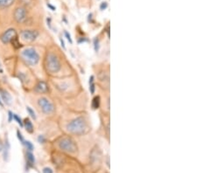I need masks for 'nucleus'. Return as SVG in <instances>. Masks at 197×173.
I'll return each instance as SVG.
<instances>
[{"label": "nucleus", "instance_id": "nucleus-1", "mask_svg": "<svg viewBox=\"0 0 197 173\" xmlns=\"http://www.w3.org/2000/svg\"><path fill=\"white\" fill-rule=\"evenodd\" d=\"M67 129L70 133L80 136L86 133L88 127H87V123L83 117H78L69 122L67 126Z\"/></svg>", "mask_w": 197, "mask_h": 173}, {"label": "nucleus", "instance_id": "nucleus-2", "mask_svg": "<svg viewBox=\"0 0 197 173\" xmlns=\"http://www.w3.org/2000/svg\"><path fill=\"white\" fill-rule=\"evenodd\" d=\"M21 57H22L23 61H25L27 65H30V66L37 65L38 62L40 61L39 53L36 52L35 49H33L32 47L26 48L21 52Z\"/></svg>", "mask_w": 197, "mask_h": 173}, {"label": "nucleus", "instance_id": "nucleus-3", "mask_svg": "<svg viewBox=\"0 0 197 173\" xmlns=\"http://www.w3.org/2000/svg\"><path fill=\"white\" fill-rule=\"evenodd\" d=\"M46 68L47 71L50 73H58L61 69V62L59 61L58 57L54 55L53 53H49L47 56L46 60Z\"/></svg>", "mask_w": 197, "mask_h": 173}, {"label": "nucleus", "instance_id": "nucleus-4", "mask_svg": "<svg viewBox=\"0 0 197 173\" xmlns=\"http://www.w3.org/2000/svg\"><path fill=\"white\" fill-rule=\"evenodd\" d=\"M59 147L63 151L68 153H74L77 151V146L74 141L69 137H63L59 142Z\"/></svg>", "mask_w": 197, "mask_h": 173}, {"label": "nucleus", "instance_id": "nucleus-5", "mask_svg": "<svg viewBox=\"0 0 197 173\" xmlns=\"http://www.w3.org/2000/svg\"><path fill=\"white\" fill-rule=\"evenodd\" d=\"M38 104H39L40 108L41 109L42 111L45 114H47V115H50V114L54 112L53 104L48 99H47L45 97L40 98L39 101H38Z\"/></svg>", "mask_w": 197, "mask_h": 173}, {"label": "nucleus", "instance_id": "nucleus-6", "mask_svg": "<svg viewBox=\"0 0 197 173\" xmlns=\"http://www.w3.org/2000/svg\"><path fill=\"white\" fill-rule=\"evenodd\" d=\"M21 39L26 42H32L39 36V32L34 30H25L21 31Z\"/></svg>", "mask_w": 197, "mask_h": 173}, {"label": "nucleus", "instance_id": "nucleus-7", "mask_svg": "<svg viewBox=\"0 0 197 173\" xmlns=\"http://www.w3.org/2000/svg\"><path fill=\"white\" fill-rule=\"evenodd\" d=\"M15 38H17V31L15 29H8L6 31H5L1 37H0V40L2 41L4 44H8L13 40Z\"/></svg>", "mask_w": 197, "mask_h": 173}, {"label": "nucleus", "instance_id": "nucleus-8", "mask_svg": "<svg viewBox=\"0 0 197 173\" xmlns=\"http://www.w3.org/2000/svg\"><path fill=\"white\" fill-rule=\"evenodd\" d=\"M14 19L17 23L19 24H22L27 19V13H26V10L24 7H18L16 8V10L14 11Z\"/></svg>", "mask_w": 197, "mask_h": 173}, {"label": "nucleus", "instance_id": "nucleus-9", "mask_svg": "<svg viewBox=\"0 0 197 173\" xmlns=\"http://www.w3.org/2000/svg\"><path fill=\"white\" fill-rule=\"evenodd\" d=\"M47 90H48L47 84L45 82H42V81L38 82V84L35 87V91L37 93H40V94H44V93L47 92Z\"/></svg>", "mask_w": 197, "mask_h": 173}, {"label": "nucleus", "instance_id": "nucleus-10", "mask_svg": "<svg viewBox=\"0 0 197 173\" xmlns=\"http://www.w3.org/2000/svg\"><path fill=\"white\" fill-rule=\"evenodd\" d=\"M0 95H1V97H2V99H3V101L5 103H6L7 105H9L11 103V94H9V92H7L6 90H5V89H2V88H0Z\"/></svg>", "mask_w": 197, "mask_h": 173}, {"label": "nucleus", "instance_id": "nucleus-11", "mask_svg": "<svg viewBox=\"0 0 197 173\" xmlns=\"http://www.w3.org/2000/svg\"><path fill=\"white\" fill-rule=\"evenodd\" d=\"M23 124H24V127H25V129H26V130L27 132H33V130H34V129H33V125H32V122L30 121V119H28V118L25 119Z\"/></svg>", "mask_w": 197, "mask_h": 173}, {"label": "nucleus", "instance_id": "nucleus-12", "mask_svg": "<svg viewBox=\"0 0 197 173\" xmlns=\"http://www.w3.org/2000/svg\"><path fill=\"white\" fill-rule=\"evenodd\" d=\"M14 1L15 0H0V9L10 7L11 5H12Z\"/></svg>", "mask_w": 197, "mask_h": 173}, {"label": "nucleus", "instance_id": "nucleus-13", "mask_svg": "<svg viewBox=\"0 0 197 173\" xmlns=\"http://www.w3.org/2000/svg\"><path fill=\"white\" fill-rule=\"evenodd\" d=\"M26 160H27V163L29 164V166H33L34 165L35 158H34V156L32 155V151H27L26 152Z\"/></svg>", "mask_w": 197, "mask_h": 173}, {"label": "nucleus", "instance_id": "nucleus-14", "mask_svg": "<svg viewBox=\"0 0 197 173\" xmlns=\"http://www.w3.org/2000/svg\"><path fill=\"white\" fill-rule=\"evenodd\" d=\"M100 107V97L95 96L92 101V108L94 109H96Z\"/></svg>", "mask_w": 197, "mask_h": 173}, {"label": "nucleus", "instance_id": "nucleus-15", "mask_svg": "<svg viewBox=\"0 0 197 173\" xmlns=\"http://www.w3.org/2000/svg\"><path fill=\"white\" fill-rule=\"evenodd\" d=\"M24 145L26 147V149H27L28 151H33V145H32V143L31 142H29V141H25Z\"/></svg>", "mask_w": 197, "mask_h": 173}, {"label": "nucleus", "instance_id": "nucleus-16", "mask_svg": "<svg viewBox=\"0 0 197 173\" xmlns=\"http://www.w3.org/2000/svg\"><path fill=\"white\" fill-rule=\"evenodd\" d=\"M11 43H12V45H13V46L16 48V49H18V48H20L21 47V44L19 42L18 40V38H15L13 40L11 41Z\"/></svg>", "mask_w": 197, "mask_h": 173}, {"label": "nucleus", "instance_id": "nucleus-17", "mask_svg": "<svg viewBox=\"0 0 197 173\" xmlns=\"http://www.w3.org/2000/svg\"><path fill=\"white\" fill-rule=\"evenodd\" d=\"M13 119L16 121V122H18L20 125V127H24V124H23V122H22V120H21V118H20L17 115H15V114H13Z\"/></svg>", "mask_w": 197, "mask_h": 173}, {"label": "nucleus", "instance_id": "nucleus-18", "mask_svg": "<svg viewBox=\"0 0 197 173\" xmlns=\"http://www.w3.org/2000/svg\"><path fill=\"white\" fill-rule=\"evenodd\" d=\"M26 110H27V112L29 113V115H30V116H31L32 118H33V119H36V115H35L34 111L30 107H27V108H26Z\"/></svg>", "mask_w": 197, "mask_h": 173}, {"label": "nucleus", "instance_id": "nucleus-19", "mask_svg": "<svg viewBox=\"0 0 197 173\" xmlns=\"http://www.w3.org/2000/svg\"><path fill=\"white\" fill-rule=\"evenodd\" d=\"M94 47H95V51H99V40H98V39H95L94 40Z\"/></svg>", "mask_w": 197, "mask_h": 173}, {"label": "nucleus", "instance_id": "nucleus-20", "mask_svg": "<svg viewBox=\"0 0 197 173\" xmlns=\"http://www.w3.org/2000/svg\"><path fill=\"white\" fill-rule=\"evenodd\" d=\"M17 135H18V138L20 139V143H22V144H24V143H25V139H24V137H23V136H22V134H21L20 130L17 131Z\"/></svg>", "mask_w": 197, "mask_h": 173}, {"label": "nucleus", "instance_id": "nucleus-21", "mask_svg": "<svg viewBox=\"0 0 197 173\" xmlns=\"http://www.w3.org/2000/svg\"><path fill=\"white\" fill-rule=\"evenodd\" d=\"M89 90H90L91 94L95 93V82L89 83Z\"/></svg>", "mask_w": 197, "mask_h": 173}, {"label": "nucleus", "instance_id": "nucleus-22", "mask_svg": "<svg viewBox=\"0 0 197 173\" xmlns=\"http://www.w3.org/2000/svg\"><path fill=\"white\" fill-rule=\"evenodd\" d=\"M43 173H53V171L51 168H48V167H46L43 169Z\"/></svg>", "mask_w": 197, "mask_h": 173}, {"label": "nucleus", "instance_id": "nucleus-23", "mask_svg": "<svg viewBox=\"0 0 197 173\" xmlns=\"http://www.w3.org/2000/svg\"><path fill=\"white\" fill-rule=\"evenodd\" d=\"M65 36L67 37L68 40L69 41V42H70V43L72 44L73 41H72V39H71V36H70V34H68V31H65Z\"/></svg>", "mask_w": 197, "mask_h": 173}, {"label": "nucleus", "instance_id": "nucleus-24", "mask_svg": "<svg viewBox=\"0 0 197 173\" xmlns=\"http://www.w3.org/2000/svg\"><path fill=\"white\" fill-rule=\"evenodd\" d=\"M107 6H108V4H107L106 2H103V3L101 4V5H100V9H101V10H104V9L107 8Z\"/></svg>", "mask_w": 197, "mask_h": 173}, {"label": "nucleus", "instance_id": "nucleus-25", "mask_svg": "<svg viewBox=\"0 0 197 173\" xmlns=\"http://www.w3.org/2000/svg\"><path fill=\"white\" fill-rule=\"evenodd\" d=\"M38 140H39V142L41 143H44L46 142V139L44 138V136H39V138H38Z\"/></svg>", "mask_w": 197, "mask_h": 173}, {"label": "nucleus", "instance_id": "nucleus-26", "mask_svg": "<svg viewBox=\"0 0 197 173\" xmlns=\"http://www.w3.org/2000/svg\"><path fill=\"white\" fill-rule=\"evenodd\" d=\"M8 115H9V119H8V121L10 122H11V120H13V114H12L11 111H9V112H8Z\"/></svg>", "mask_w": 197, "mask_h": 173}, {"label": "nucleus", "instance_id": "nucleus-27", "mask_svg": "<svg viewBox=\"0 0 197 173\" xmlns=\"http://www.w3.org/2000/svg\"><path fill=\"white\" fill-rule=\"evenodd\" d=\"M60 40H61V44H62V46L63 48L65 49V44H64V41H63L62 39H60Z\"/></svg>", "mask_w": 197, "mask_h": 173}, {"label": "nucleus", "instance_id": "nucleus-28", "mask_svg": "<svg viewBox=\"0 0 197 173\" xmlns=\"http://www.w3.org/2000/svg\"><path fill=\"white\" fill-rule=\"evenodd\" d=\"M47 6H49V7H50V8H51V9H52L53 10H55V8H54V7H53V6H52V5H51V4H47Z\"/></svg>", "mask_w": 197, "mask_h": 173}, {"label": "nucleus", "instance_id": "nucleus-29", "mask_svg": "<svg viewBox=\"0 0 197 173\" xmlns=\"http://www.w3.org/2000/svg\"><path fill=\"white\" fill-rule=\"evenodd\" d=\"M0 106H3V103L1 102V100H0Z\"/></svg>", "mask_w": 197, "mask_h": 173}]
</instances>
